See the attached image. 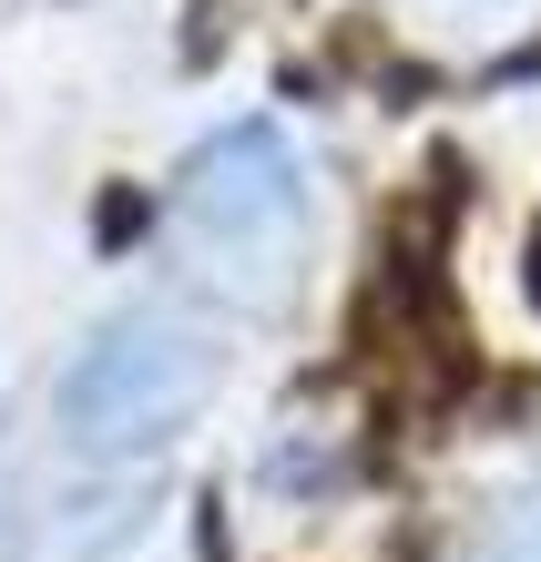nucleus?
<instances>
[{
    "instance_id": "nucleus-2",
    "label": "nucleus",
    "mask_w": 541,
    "mask_h": 562,
    "mask_svg": "<svg viewBox=\"0 0 541 562\" xmlns=\"http://www.w3.org/2000/svg\"><path fill=\"white\" fill-rule=\"evenodd\" d=\"M307 225H317V184H307V154H296L286 123H225L184 154L174 175V236L194 246L225 296L246 307H277L296 286V256H307Z\"/></svg>"
},
{
    "instance_id": "nucleus-1",
    "label": "nucleus",
    "mask_w": 541,
    "mask_h": 562,
    "mask_svg": "<svg viewBox=\"0 0 541 562\" xmlns=\"http://www.w3.org/2000/svg\"><path fill=\"white\" fill-rule=\"evenodd\" d=\"M215 379H225L215 317L184 307V296H133L61 369V440L82 460H144L174 429H194V409L215 400Z\"/></svg>"
},
{
    "instance_id": "nucleus-3",
    "label": "nucleus",
    "mask_w": 541,
    "mask_h": 562,
    "mask_svg": "<svg viewBox=\"0 0 541 562\" xmlns=\"http://www.w3.org/2000/svg\"><path fill=\"white\" fill-rule=\"evenodd\" d=\"M470 562H541V471L491 512V532H481V552H470Z\"/></svg>"
},
{
    "instance_id": "nucleus-4",
    "label": "nucleus",
    "mask_w": 541,
    "mask_h": 562,
    "mask_svg": "<svg viewBox=\"0 0 541 562\" xmlns=\"http://www.w3.org/2000/svg\"><path fill=\"white\" fill-rule=\"evenodd\" d=\"M470 11H491V21H500V11H531V0H470Z\"/></svg>"
}]
</instances>
